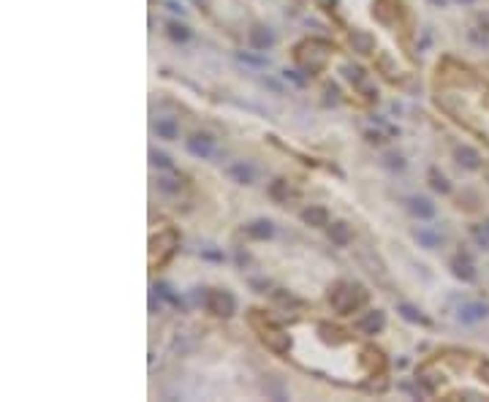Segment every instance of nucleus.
Here are the masks:
<instances>
[{"mask_svg": "<svg viewBox=\"0 0 489 402\" xmlns=\"http://www.w3.org/2000/svg\"><path fill=\"white\" fill-rule=\"evenodd\" d=\"M359 302H361L359 288H340V291H334V294H332V304H334L337 313H351Z\"/></svg>", "mask_w": 489, "mask_h": 402, "instance_id": "obj_1", "label": "nucleus"}, {"mask_svg": "<svg viewBox=\"0 0 489 402\" xmlns=\"http://www.w3.org/2000/svg\"><path fill=\"white\" fill-rule=\"evenodd\" d=\"M207 307L218 315H231L234 313V296L228 291H212L207 299Z\"/></svg>", "mask_w": 489, "mask_h": 402, "instance_id": "obj_2", "label": "nucleus"}, {"mask_svg": "<svg viewBox=\"0 0 489 402\" xmlns=\"http://www.w3.org/2000/svg\"><path fill=\"white\" fill-rule=\"evenodd\" d=\"M486 313H489V307L484 302H470L460 310V318L465 321V324H476V321L486 318Z\"/></svg>", "mask_w": 489, "mask_h": 402, "instance_id": "obj_3", "label": "nucleus"}, {"mask_svg": "<svg viewBox=\"0 0 489 402\" xmlns=\"http://www.w3.org/2000/svg\"><path fill=\"white\" fill-rule=\"evenodd\" d=\"M386 324V318H383V313L381 310H373V313H367L364 318L359 321V329L361 332H367V334H375V332H381Z\"/></svg>", "mask_w": 489, "mask_h": 402, "instance_id": "obj_4", "label": "nucleus"}, {"mask_svg": "<svg viewBox=\"0 0 489 402\" xmlns=\"http://www.w3.org/2000/svg\"><path fill=\"white\" fill-rule=\"evenodd\" d=\"M274 44V36H272V30H266V27H253L250 30V46L253 49H269V46Z\"/></svg>", "mask_w": 489, "mask_h": 402, "instance_id": "obj_5", "label": "nucleus"}, {"mask_svg": "<svg viewBox=\"0 0 489 402\" xmlns=\"http://www.w3.org/2000/svg\"><path fill=\"white\" fill-rule=\"evenodd\" d=\"M226 174L234 179V182L239 185H250L253 182V169L248 166V163H231V166L226 169Z\"/></svg>", "mask_w": 489, "mask_h": 402, "instance_id": "obj_6", "label": "nucleus"}, {"mask_svg": "<svg viewBox=\"0 0 489 402\" xmlns=\"http://www.w3.org/2000/svg\"><path fill=\"white\" fill-rule=\"evenodd\" d=\"M188 152L199 155V158H209L212 155V139L209 136H193L188 139Z\"/></svg>", "mask_w": 489, "mask_h": 402, "instance_id": "obj_7", "label": "nucleus"}, {"mask_svg": "<svg viewBox=\"0 0 489 402\" xmlns=\"http://www.w3.org/2000/svg\"><path fill=\"white\" fill-rule=\"evenodd\" d=\"M264 343L274 351H286L288 348V334L278 332V329H264Z\"/></svg>", "mask_w": 489, "mask_h": 402, "instance_id": "obj_8", "label": "nucleus"}, {"mask_svg": "<svg viewBox=\"0 0 489 402\" xmlns=\"http://www.w3.org/2000/svg\"><path fill=\"white\" fill-rule=\"evenodd\" d=\"M351 44H353V49L356 52H373V46H375V41H373V36L370 33H364V30H356V33L351 36Z\"/></svg>", "mask_w": 489, "mask_h": 402, "instance_id": "obj_9", "label": "nucleus"}, {"mask_svg": "<svg viewBox=\"0 0 489 402\" xmlns=\"http://www.w3.org/2000/svg\"><path fill=\"white\" fill-rule=\"evenodd\" d=\"M304 223H310V226H329V215H326V209L323 207H310V209H304Z\"/></svg>", "mask_w": 489, "mask_h": 402, "instance_id": "obj_10", "label": "nucleus"}, {"mask_svg": "<svg viewBox=\"0 0 489 402\" xmlns=\"http://www.w3.org/2000/svg\"><path fill=\"white\" fill-rule=\"evenodd\" d=\"M272 223L269 220H256V223H250L248 226V234L253 236V239H266V236H272Z\"/></svg>", "mask_w": 489, "mask_h": 402, "instance_id": "obj_11", "label": "nucleus"}, {"mask_svg": "<svg viewBox=\"0 0 489 402\" xmlns=\"http://www.w3.org/2000/svg\"><path fill=\"white\" fill-rule=\"evenodd\" d=\"M456 158H460V163L465 169H478V161H481L478 152H476V149H470V147H460V149H456Z\"/></svg>", "mask_w": 489, "mask_h": 402, "instance_id": "obj_12", "label": "nucleus"}, {"mask_svg": "<svg viewBox=\"0 0 489 402\" xmlns=\"http://www.w3.org/2000/svg\"><path fill=\"white\" fill-rule=\"evenodd\" d=\"M329 236H332V242H337V245H348L351 242V228L345 223H334V226H329Z\"/></svg>", "mask_w": 489, "mask_h": 402, "instance_id": "obj_13", "label": "nucleus"}, {"mask_svg": "<svg viewBox=\"0 0 489 402\" xmlns=\"http://www.w3.org/2000/svg\"><path fill=\"white\" fill-rule=\"evenodd\" d=\"M411 212L416 218H432V215H435V207H432L427 199H413L411 201Z\"/></svg>", "mask_w": 489, "mask_h": 402, "instance_id": "obj_14", "label": "nucleus"}, {"mask_svg": "<svg viewBox=\"0 0 489 402\" xmlns=\"http://www.w3.org/2000/svg\"><path fill=\"white\" fill-rule=\"evenodd\" d=\"M416 239H419V245H424V248H438L440 245V236L435 231H430V228H419V231H416Z\"/></svg>", "mask_w": 489, "mask_h": 402, "instance_id": "obj_15", "label": "nucleus"}, {"mask_svg": "<svg viewBox=\"0 0 489 402\" xmlns=\"http://www.w3.org/2000/svg\"><path fill=\"white\" fill-rule=\"evenodd\" d=\"M155 133H158L161 139H174V136H177V125H174V120H158Z\"/></svg>", "mask_w": 489, "mask_h": 402, "instance_id": "obj_16", "label": "nucleus"}, {"mask_svg": "<svg viewBox=\"0 0 489 402\" xmlns=\"http://www.w3.org/2000/svg\"><path fill=\"white\" fill-rule=\"evenodd\" d=\"M269 193H272L274 201H286L288 193H291V191H288V182H286V179H278V182L269 188Z\"/></svg>", "mask_w": 489, "mask_h": 402, "instance_id": "obj_17", "label": "nucleus"}, {"mask_svg": "<svg viewBox=\"0 0 489 402\" xmlns=\"http://www.w3.org/2000/svg\"><path fill=\"white\" fill-rule=\"evenodd\" d=\"M400 313H402V318H405V321H413V324H424V315L416 310V307H411V304H400Z\"/></svg>", "mask_w": 489, "mask_h": 402, "instance_id": "obj_18", "label": "nucleus"}, {"mask_svg": "<svg viewBox=\"0 0 489 402\" xmlns=\"http://www.w3.org/2000/svg\"><path fill=\"white\" fill-rule=\"evenodd\" d=\"M454 266H456V269H454V272H456V277H462V280H468V283H470V280H476V272H473V266H470L468 261H456Z\"/></svg>", "mask_w": 489, "mask_h": 402, "instance_id": "obj_19", "label": "nucleus"}, {"mask_svg": "<svg viewBox=\"0 0 489 402\" xmlns=\"http://www.w3.org/2000/svg\"><path fill=\"white\" fill-rule=\"evenodd\" d=\"M169 36L174 38V41H188V36H191V33H188V27L177 25V22H171V25H169Z\"/></svg>", "mask_w": 489, "mask_h": 402, "instance_id": "obj_20", "label": "nucleus"}, {"mask_svg": "<svg viewBox=\"0 0 489 402\" xmlns=\"http://www.w3.org/2000/svg\"><path fill=\"white\" fill-rule=\"evenodd\" d=\"M152 163L155 166H169V158L161 155V152H152Z\"/></svg>", "mask_w": 489, "mask_h": 402, "instance_id": "obj_21", "label": "nucleus"}, {"mask_svg": "<svg viewBox=\"0 0 489 402\" xmlns=\"http://www.w3.org/2000/svg\"><path fill=\"white\" fill-rule=\"evenodd\" d=\"M161 188H163L166 193H177V191H179V185H171V179H161Z\"/></svg>", "mask_w": 489, "mask_h": 402, "instance_id": "obj_22", "label": "nucleus"}, {"mask_svg": "<svg viewBox=\"0 0 489 402\" xmlns=\"http://www.w3.org/2000/svg\"><path fill=\"white\" fill-rule=\"evenodd\" d=\"M432 185H435V191H443V193L448 191V185H446L443 177H435V182H432Z\"/></svg>", "mask_w": 489, "mask_h": 402, "instance_id": "obj_23", "label": "nucleus"}, {"mask_svg": "<svg viewBox=\"0 0 489 402\" xmlns=\"http://www.w3.org/2000/svg\"><path fill=\"white\" fill-rule=\"evenodd\" d=\"M481 25H484V30H489V14H484V17H481Z\"/></svg>", "mask_w": 489, "mask_h": 402, "instance_id": "obj_24", "label": "nucleus"}, {"mask_svg": "<svg viewBox=\"0 0 489 402\" xmlns=\"http://www.w3.org/2000/svg\"><path fill=\"white\" fill-rule=\"evenodd\" d=\"M486 231H489V226H486Z\"/></svg>", "mask_w": 489, "mask_h": 402, "instance_id": "obj_25", "label": "nucleus"}]
</instances>
